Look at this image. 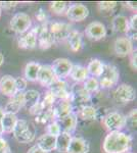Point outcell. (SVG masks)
Here are the masks:
<instances>
[{"mask_svg": "<svg viewBox=\"0 0 137 153\" xmlns=\"http://www.w3.org/2000/svg\"><path fill=\"white\" fill-rule=\"evenodd\" d=\"M113 51L118 57L129 56L134 51L133 41L124 35L117 37L113 43Z\"/></svg>", "mask_w": 137, "mask_h": 153, "instance_id": "obj_8", "label": "cell"}, {"mask_svg": "<svg viewBox=\"0 0 137 153\" xmlns=\"http://www.w3.org/2000/svg\"><path fill=\"white\" fill-rule=\"evenodd\" d=\"M55 100H56V98L54 97L53 94H52L49 90H47L45 95H44V97H43V100H42L41 102H42V104H43L44 108H50V107H53L54 104H55Z\"/></svg>", "mask_w": 137, "mask_h": 153, "instance_id": "obj_37", "label": "cell"}, {"mask_svg": "<svg viewBox=\"0 0 137 153\" xmlns=\"http://www.w3.org/2000/svg\"><path fill=\"white\" fill-rule=\"evenodd\" d=\"M24 98H25V107L30 108L31 106L36 104L37 102L40 101V93L39 91L31 89V90H27L24 92Z\"/></svg>", "mask_w": 137, "mask_h": 153, "instance_id": "obj_31", "label": "cell"}, {"mask_svg": "<svg viewBox=\"0 0 137 153\" xmlns=\"http://www.w3.org/2000/svg\"><path fill=\"white\" fill-rule=\"evenodd\" d=\"M17 5V2H12V1H4V2H0V7L4 9H7V10H9V9H12L14 8Z\"/></svg>", "mask_w": 137, "mask_h": 153, "instance_id": "obj_45", "label": "cell"}, {"mask_svg": "<svg viewBox=\"0 0 137 153\" xmlns=\"http://www.w3.org/2000/svg\"><path fill=\"white\" fill-rule=\"evenodd\" d=\"M118 6L116 1H99L97 2V10L101 14H112Z\"/></svg>", "mask_w": 137, "mask_h": 153, "instance_id": "obj_32", "label": "cell"}, {"mask_svg": "<svg viewBox=\"0 0 137 153\" xmlns=\"http://www.w3.org/2000/svg\"><path fill=\"white\" fill-rule=\"evenodd\" d=\"M112 28L116 33L124 34V36H126L129 33V19L123 14H118L112 21Z\"/></svg>", "mask_w": 137, "mask_h": 153, "instance_id": "obj_22", "label": "cell"}, {"mask_svg": "<svg viewBox=\"0 0 137 153\" xmlns=\"http://www.w3.org/2000/svg\"><path fill=\"white\" fill-rule=\"evenodd\" d=\"M32 26V19L28 13L25 12H17L11 18L9 22V28L16 34L26 33Z\"/></svg>", "mask_w": 137, "mask_h": 153, "instance_id": "obj_6", "label": "cell"}, {"mask_svg": "<svg viewBox=\"0 0 137 153\" xmlns=\"http://www.w3.org/2000/svg\"><path fill=\"white\" fill-rule=\"evenodd\" d=\"M86 68H87V71H88L89 76L98 79L103 71L104 63L100 60V59L93 58L89 61V63H88V65H87Z\"/></svg>", "mask_w": 137, "mask_h": 153, "instance_id": "obj_29", "label": "cell"}, {"mask_svg": "<svg viewBox=\"0 0 137 153\" xmlns=\"http://www.w3.org/2000/svg\"><path fill=\"white\" fill-rule=\"evenodd\" d=\"M113 98L118 104L126 105L136 99V91L129 84H121L115 89Z\"/></svg>", "mask_w": 137, "mask_h": 153, "instance_id": "obj_4", "label": "cell"}, {"mask_svg": "<svg viewBox=\"0 0 137 153\" xmlns=\"http://www.w3.org/2000/svg\"><path fill=\"white\" fill-rule=\"evenodd\" d=\"M54 120V114H53V107L50 108H44L41 111L40 114H38L37 117H35V120L39 124H45V123L49 122H53Z\"/></svg>", "mask_w": 137, "mask_h": 153, "instance_id": "obj_34", "label": "cell"}, {"mask_svg": "<svg viewBox=\"0 0 137 153\" xmlns=\"http://www.w3.org/2000/svg\"><path fill=\"white\" fill-rule=\"evenodd\" d=\"M137 30V13H133L129 19V32H136Z\"/></svg>", "mask_w": 137, "mask_h": 153, "instance_id": "obj_43", "label": "cell"}, {"mask_svg": "<svg viewBox=\"0 0 137 153\" xmlns=\"http://www.w3.org/2000/svg\"><path fill=\"white\" fill-rule=\"evenodd\" d=\"M0 92L4 96L11 98L17 93L16 79L10 75H5L0 79Z\"/></svg>", "mask_w": 137, "mask_h": 153, "instance_id": "obj_17", "label": "cell"}, {"mask_svg": "<svg viewBox=\"0 0 137 153\" xmlns=\"http://www.w3.org/2000/svg\"><path fill=\"white\" fill-rule=\"evenodd\" d=\"M72 134L61 132L56 137V148L55 150L59 153H67V150L69 148L70 142L72 140Z\"/></svg>", "mask_w": 137, "mask_h": 153, "instance_id": "obj_30", "label": "cell"}, {"mask_svg": "<svg viewBox=\"0 0 137 153\" xmlns=\"http://www.w3.org/2000/svg\"><path fill=\"white\" fill-rule=\"evenodd\" d=\"M126 117V127L128 126V128H130L132 130H136L137 126V109L134 108L130 112L128 113V115H125Z\"/></svg>", "mask_w": 137, "mask_h": 153, "instance_id": "obj_36", "label": "cell"}, {"mask_svg": "<svg viewBox=\"0 0 137 153\" xmlns=\"http://www.w3.org/2000/svg\"><path fill=\"white\" fill-rule=\"evenodd\" d=\"M74 106L70 100H61L57 104L53 106L54 120H59L68 117L74 111Z\"/></svg>", "mask_w": 137, "mask_h": 153, "instance_id": "obj_19", "label": "cell"}, {"mask_svg": "<svg viewBox=\"0 0 137 153\" xmlns=\"http://www.w3.org/2000/svg\"><path fill=\"white\" fill-rule=\"evenodd\" d=\"M56 81V78L52 73L51 66L48 65H41L37 76V82H38L42 87L50 88V86Z\"/></svg>", "mask_w": 137, "mask_h": 153, "instance_id": "obj_15", "label": "cell"}, {"mask_svg": "<svg viewBox=\"0 0 137 153\" xmlns=\"http://www.w3.org/2000/svg\"><path fill=\"white\" fill-rule=\"evenodd\" d=\"M125 5L128 7L129 9H131V10H133V11L136 12V9H137L136 2H134V1H127L126 3H125Z\"/></svg>", "mask_w": 137, "mask_h": 153, "instance_id": "obj_47", "label": "cell"}, {"mask_svg": "<svg viewBox=\"0 0 137 153\" xmlns=\"http://www.w3.org/2000/svg\"><path fill=\"white\" fill-rule=\"evenodd\" d=\"M3 63H4V56H3V54L0 52V68H1Z\"/></svg>", "mask_w": 137, "mask_h": 153, "instance_id": "obj_48", "label": "cell"}, {"mask_svg": "<svg viewBox=\"0 0 137 153\" xmlns=\"http://www.w3.org/2000/svg\"><path fill=\"white\" fill-rule=\"evenodd\" d=\"M61 133V127H59L58 123H57L56 120H53V122H51L50 124L47 126L46 134L51 135V136H53V137H57Z\"/></svg>", "mask_w": 137, "mask_h": 153, "instance_id": "obj_38", "label": "cell"}, {"mask_svg": "<svg viewBox=\"0 0 137 153\" xmlns=\"http://www.w3.org/2000/svg\"><path fill=\"white\" fill-rule=\"evenodd\" d=\"M68 7V3L64 1H53L49 4V8H50L51 12L56 16H66Z\"/></svg>", "mask_w": 137, "mask_h": 153, "instance_id": "obj_33", "label": "cell"}, {"mask_svg": "<svg viewBox=\"0 0 137 153\" xmlns=\"http://www.w3.org/2000/svg\"><path fill=\"white\" fill-rule=\"evenodd\" d=\"M49 91L56 99L71 101L72 89L64 80H56L49 88Z\"/></svg>", "mask_w": 137, "mask_h": 153, "instance_id": "obj_13", "label": "cell"}, {"mask_svg": "<svg viewBox=\"0 0 137 153\" xmlns=\"http://www.w3.org/2000/svg\"><path fill=\"white\" fill-rule=\"evenodd\" d=\"M77 117H80L83 120L87 122H91V120H95L97 117V110L94 106L91 105H84L79 107L78 113H76Z\"/></svg>", "mask_w": 137, "mask_h": 153, "instance_id": "obj_28", "label": "cell"}, {"mask_svg": "<svg viewBox=\"0 0 137 153\" xmlns=\"http://www.w3.org/2000/svg\"><path fill=\"white\" fill-rule=\"evenodd\" d=\"M12 135L19 143L27 144V143H31L34 141L35 137H36V132H35L34 127L28 120H19L13 132H12Z\"/></svg>", "mask_w": 137, "mask_h": 153, "instance_id": "obj_2", "label": "cell"}, {"mask_svg": "<svg viewBox=\"0 0 137 153\" xmlns=\"http://www.w3.org/2000/svg\"><path fill=\"white\" fill-rule=\"evenodd\" d=\"M58 123L59 127H61V132L64 133H69L72 134L77 128V124H78V117H77L76 113L73 112L71 113L68 117H66L63 120H56Z\"/></svg>", "mask_w": 137, "mask_h": 153, "instance_id": "obj_23", "label": "cell"}, {"mask_svg": "<svg viewBox=\"0 0 137 153\" xmlns=\"http://www.w3.org/2000/svg\"><path fill=\"white\" fill-rule=\"evenodd\" d=\"M14 79H16V86L17 92H24L27 89V84H28V82L25 80L23 76H17V78Z\"/></svg>", "mask_w": 137, "mask_h": 153, "instance_id": "obj_40", "label": "cell"}, {"mask_svg": "<svg viewBox=\"0 0 137 153\" xmlns=\"http://www.w3.org/2000/svg\"><path fill=\"white\" fill-rule=\"evenodd\" d=\"M36 34H37V44L39 48L42 50H46L52 47L54 44L53 37H52L50 31L48 28V22H46L44 25L36 26Z\"/></svg>", "mask_w": 137, "mask_h": 153, "instance_id": "obj_9", "label": "cell"}, {"mask_svg": "<svg viewBox=\"0 0 137 153\" xmlns=\"http://www.w3.org/2000/svg\"><path fill=\"white\" fill-rule=\"evenodd\" d=\"M3 129H2V125H1V120H0V137L3 135Z\"/></svg>", "mask_w": 137, "mask_h": 153, "instance_id": "obj_50", "label": "cell"}, {"mask_svg": "<svg viewBox=\"0 0 137 153\" xmlns=\"http://www.w3.org/2000/svg\"><path fill=\"white\" fill-rule=\"evenodd\" d=\"M48 28L52 37H53L54 43L64 42L68 39L70 33L72 32V26L68 23L63 22H53L48 23Z\"/></svg>", "mask_w": 137, "mask_h": 153, "instance_id": "obj_7", "label": "cell"}, {"mask_svg": "<svg viewBox=\"0 0 137 153\" xmlns=\"http://www.w3.org/2000/svg\"><path fill=\"white\" fill-rule=\"evenodd\" d=\"M70 76L76 83H84L87 79L89 78L88 71L85 66H82L79 65H73V68L70 73Z\"/></svg>", "mask_w": 137, "mask_h": 153, "instance_id": "obj_25", "label": "cell"}, {"mask_svg": "<svg viewBox=\"0 0 137 153\" xmlns=\"http://www.w3.org/2000/svg\"><path fill=\"white\" fill-rule=\"evenodd\" d=\"M128 153H134V152H128Z\"/></svg>", "mask_w": 137, "mask_h": 153, "instance_id": "obj_52", "label": "cell"}, {"mask_svg": "<svg viewBox=\"0 0 137 153\" xmlns=\"http://www.w3.org/2000/svg\"><path fill=\"white\" fill-rule=\"evenodd\" d=\"M129 56H130V61H129L130 68H132V71H137V51H136V49Z\"/></svg>", "mask_w": 137, "mask_h": 153, "instance_id": "obj_42", "label": "cell"}, {"mask_svg": "<svg viewBox=\"0 0 137 153\" xmlns=\"http://www.w3.org/2000/svg\"><path fill=\"white\" fill-rule=\"evenodd\" d=\"M35 18L37 19V21L41 22V23H43V22H45L46 23L47 14H46V12L43 8H39V10L35 13Z\"/></svg>", "mask_w": 137, "mask_h": 153, "instance_id": "obj_44", "label": "cell"}, {"mask_svg": "<svg viewBox=\"0 0 137 153\" xmlns=\"http://www.w3.org/2000/svg\"><path fill=\"white\" fill-rule=\"evenodd\" d=\"M23 107H25V98L24 92H17L16 95L12 96L10 100L7 102L6 106L4 107V112L16 114Z\"/></svg>", "mask_w": 137, "mask_h": 153, "instance_id": "obj_20", "label": "cell"}, {"mask_svg": "<svg viewBox=\"0 0 137 153\" xmlns=\"http://www.w3.org/2000/svg\"><path fill=\"white\" fill-rule=\"evenodd\" d=\"M41 65L35 61H31L26 65L24 68V76L23 78L27 82H37V76H38V71L40 68Z\"/></svg>", "mask_w": 137, "mask_h": 153, "instance_id": "obj_26", "label": "cell"}, {"mask_svg": "<svg viewBox=\"0 0 137 153\" xmlns=\"http://www.w3.org/2000/svg\"><path fill=\"white\" fill-rule=\"evenodd\" d=\"M17 120H19V118H17L16 114L4 112L3 117L1 118V125L3 132L7 133V134H10V133L13 132Z\"/></svg>", "mask_w": 137, "mask_h": 153, "instance_id": "obj_27", "label": "cell"}, {"mask_svg": "<svg viewBox=\"0 0 137 153\" xmlns=\"http://www.w3.org/2000/svg\"><path fill=\"white\" fill-rule=\"evenodd\" d=\"M50 66L56 80H64L71 73L73 63L68 58H56Z\"/></svg>", "mask_w": 137, "mask_h": 153, "instance_id": "obj_10", "label": "cell"}, {"mask_svg": "<svg viewBox=\"0 0 137 153\" xmlns=\"http://www.w3.org/2000/svg\"><path fill=\"white\" fill-rule=\"evenodd\" d=\"M67 40H68L70 49L73 52H78L83 47V35L81 32L77 30H72Z\"/></svg>", "mask_w": 137, "mask_h": 153, "instance_id": "obj_24", "label": "cell"}, {"mask_svg": "<svg viewBox=\"0 0 137 153\" xmlns=\"http://www.w3.org/2000/svg\"><path fill=\"white\" fill-rule=\"evenodd\" d=\"M91 100V95L81 86L76 85L72 88L71 102L72 104H78L79 107L87 105L86 103Z\"/></svg>", "mask_w": 137, "mask_h": 153, "instance_id": "obj_16", "label": "cell"}, {"mask_svg": "<svg viewBox=\"0 0 137 153\" xmlns=\"http://www.w3.org/2000/svg\"><path fill=\"white\" fill-rule=\"evenodd\" d=\"M3 114H4V109L0 107V120H1V118H2V117H3Z\"/></svg>", "mask_w": 137, "mask_h": 153, "instance_id": "obj_49", "label": "cell"}, {"mask_svg": "<svg viewBox=\"0 0 137 153\" xmlns=\"http://www.w3.org/2000/svg\"><path fill=\"white\" fill-rule=\"evenodd\" d=\"M132 137L122 131L109 132L103 143L104 153H128L132 148Z\"/></svg>", "mask_w": 137, "mask_h": 153, "instance_id": "obj_1", "label": "cell"}, {"mask_svg": "<svg viewBox=\"0 0 137 153\" xmlns=\"http://www.w3.org/2000/svg\"><path fill=\"white\" fill-rule=\"evenodd\" d=\"M0 153H11L8 143L2 137H0Z\"/></svg>", "mask_w": 137, "mask_h": 153, "instance_id": "obj_41", "label": "cell"}, {"mask_svg": "<svg viewBox=\"0 0 137 153\" xmlns=\"http://www.w3.org/2000/svg\"><path fill=\"white\" fill-rule=\"evenodd\" d=\"M84 34L89 40L99 41L106 38L108 31H106V26L103 23H100V22H92L86 27Z\"/></svg>", "mask_w": 137, "mask_h": 153, "instance_id": "obj_11", "label": "cell"}, {"mask_svg": "<svg viewBox=\"0 0 137 153\" xmlns=\"http://www.w3.org/2000/svg\"><path fill=\"white\" fill-rule=\"evenodd\" d=\"M43 109H44L43 104H42L41 101H39V102H37L36 104H34L33 106H31V107L29 108V112H30V114L34 115V117H37L38 114H40Z\"/></svg>", "mask_w": 137, "mask_h": 153, "instance_id": "obj_39", "label": "cell"}, {"mask_svg": "<svg viewBox=\"0 0 137 153\" xmlns=\"http://www.w3.org/2000/svg\"><path fill=\"white\" fill-rule=\"evenodd\" d=\"M119 79H120V73L117 66L112 63H104L103 74L97 80L99 83V87L103 89H111L117 86Z\"/></svg>", "mask_w": 137, "mask_h": 153, "instance_id": "obj_3", "label": "cell"}, {"mask_svg": "<svg viewBox=\"0 0 137 153\" xmlns=\"http://www.w3.org/2000/svg\"><path fill=\"white\" fill-rule=\"evenodd\" d=\"M17 45L19 48L26 49V50H31L37 46V34L36 29H32L26 33L19 35L17 39Z\"/></svg>", "mask_w": 137, "mask_h": 153, "instance_id": "obj_14", "label": "cell"}, {"mask_svg": "<svg viewBox=\"0 0 137 153\" xmlns=\"http://www.w3.org/2000/svg\"><path fill=\"white\" fill-rule=\"evenodd\" d=\"M103 126L108 132L122 131L126 127V117L118 111L109 112L103 120Z\"/></svg>", "mask_w": 137, "mask_h": 153, "instance_id": "obj_5", "label": "cell"}, {"mask_svg": "<svg viewBox=\"0 0 137 153\" xmlns=\"http://www.w3.org/2000/svg\"><path fill=\"white\" fill-rule=\"evenodd\" d=\"M82 87H83L89 94H92V93H95L98 91L99 87V83L97 78H94V76H89L88 79L85 81L84 83H82Z\"/></svg>", "mask_w": 137, "mask_h": 153, "instance_id": "obj_35", "label": "cell"}, {"mask_svg": "<svg viewBox=\"0 0 137 153\" xmlns=\"http://www.w3.org/2000/svg\"><path fill=\"white\" fill-rule=\"evenodd\" d=\"M1 13H2V9H1V7H0V18H1Z\"/></svg>", "mask_w": 137, "mask_h": 153, "instance_id": "obj_51", "label": "cell"}, {"mask_svg": "<svg viewBox=\"0 0 137 153\" xmlns=\"http://www.w3.org/2000/svg\"><path fill=\"white\" fill-rule=\"evenodd\" d=\"M89 150H90V146L88 141L83 137L75 136L72 137L67 153H88Z\"/></svg>", "mask_w": 137, "mask_h": 153, "instance_id": "obj_18", "label": "cell"}, {"mask_svg": "<svg viewBox=\"0 0 137 153\" xmlns=\"http://www.w3.org/2000/svg\"><path fill=\"white\" fill-rule=\"evenodd\" d=\"M27 153H47V152L43 151V150H42L41 148H39L37 145H34V146H32L30 148Z\"/></svg>", "mask_w": 137, "mask_h": 153, "instance_id": "obj_46", "label": "cell"}, {"mask_svg": "<svg viewBox=\"0 0 137 153\" xmlns=\"http://www.w3.org/2000/svg\"><path fill=\"white\" fill-rule=\"evenodd\" d=\"M89 16L88 7L81 3H74L67 9L66 16L71 22H82Z\"/></svg>", "mask_w": 137, "mask_h": 153, "instance_id": "obj_12", "label": "cell"}, {"mask_svg": "<svg viewBox=\"0 0 137 153\" xmlns=\"http://www.w3.org/2000/svg\"><path fill=\"white\" fill-rule=\"evenodd\" d=\"M37 146L41 148L43 151L49 153L50 151H53L56 148V137H53L48 134H43L37 139Z\"/></svg>", "mask_w": 137, "mask_h": 153, "instance_id": "obj_21", "label": "cell"}]
</instances>
